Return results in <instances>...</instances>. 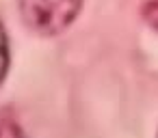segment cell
Wrapping results in <instances>:
<instances>
[{"label": "cell", "instance_id": "1", "mask_svg": "<svg viewBox=\"0 0 158 138\" xmlns=\"http://www.w3.org/2000/svg\"><path fill=\"white\" fill-rule=\"evenodd\" d=\"M80 7L82 0H18L22 22L41 37L63 33L76 20Z\"/></svg>", "mask_w": 158, "mask_h": 138}, {"label": "cell", "instance_id": "2", "mask_svg": "<svg viewBox=\"0 0 158 138\" xmlns=\"http://www.w3.org/2000/svg\"><path fill=\"white\" fill-rule=\"evenodd\" d=\"M0 138H26L18 116L11 108H0Z\"/></svg>", "mask_w": 158, "mask_h": 138}, {"label": "cell", "instance_id": "3", "mask_svg": "<svg viewBox=\"0 0 158 138\" xmlns=\"http://www.w3.org/2000/svg\"><path fill=\"white\" fill-rule=\"evenodd\" d=\"M9 69V41H7V33L0 24V82L5 80Z\"/></svg>", "mask_w": 158, "mask_h": 138}, {"label": "cell", "instance_id": "4", "mask_svg": "<svg viewBox=\"0 0 158 138\" xmlns=\"http://www.w3.org/2000/svg\"><path fill=\"white\" fill-rule=\"evenodd\" d=\"M143 18L152 28L158 30V0H149V2L143 7Z\"/></svg>", "mask_w": 158, "mask_h": 138}]
</instances>
